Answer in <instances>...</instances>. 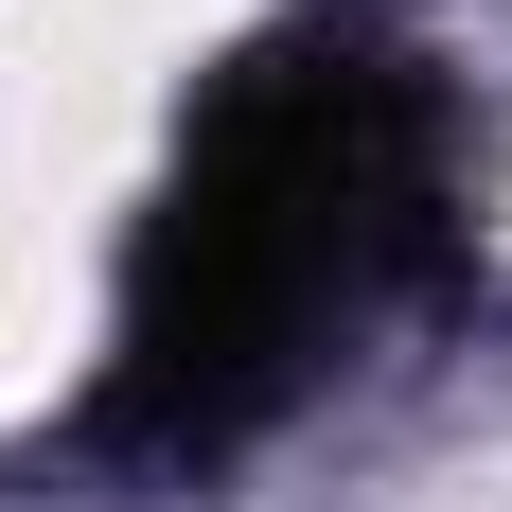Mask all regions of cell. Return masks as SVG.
<instances>
[{
  "label": "cell",
  "instance_id": "6da1fadb",
  "mask_svg": "<svg viewBox=\"0 0 512 512\" xmlns=\"http://www.w3.org/2000/svg\"><path fill=\"white\" fill-rule=\"evenodd\" d=\"M424 230V106L389 53H265L195 124V177L142 230V301H124V424L212 442L248 424L336 318L389 283Z\"/></svg>",
  "mask_w": 512,
  "mask_h": 512
}]
</instances>
